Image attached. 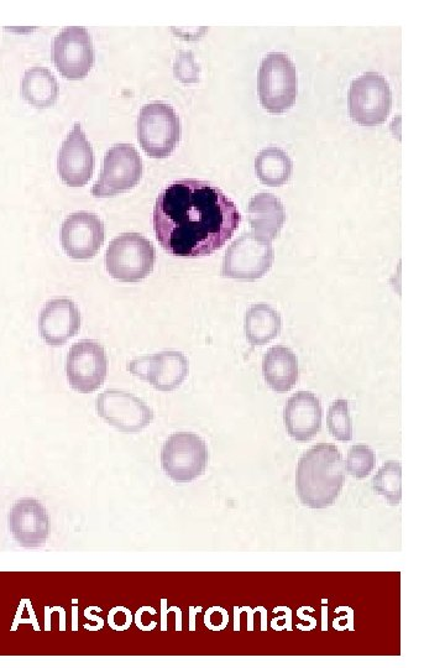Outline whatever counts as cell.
I'll use <instances>...</instances> for the list:
<instances>
[{
	"label": "cell",
	"instance_id": "cell-21",
	"mask_svg": "<svg viewBox=\"0 0 445 668\" xmlns=\"http://www.w3.org/2000/svg\"><path fill=\"white\" fill-rule=\"evenodd\" d=\"M280 313L270 305L256 304L250 307L245 316L246 338L254 346H264L281 333Z\"/></svg>",
	"mask_w": 445,
	"mask_h": 668
},
{
	"label": "cell",
	"instance_id": "cell-2",
	"mask_svg": "<svg viewBox=\"0 0 445 668\" xmlns=\"http://www.w3.org/2000/svg\"><path fill=\"white\" fill-rule=\"evenodd\" d=\"M345 462L337 447L321 443L302 454L296 473L301 503L311 509H327L339 498L345 483Z\"/></svg>",
	"mask_w": 445,
	"mask_h": 668
},
{
	"label": "cell",
	"instance_id": "cell-4",
	"mask_svg": "<svg viewBox=\"0 0 445 668\" xmlns=\"http://www.w3.org/2000/svg\"><path fill=\"white\" fill-rule=\"evenodd\" d=\"M259 96L263 107L272 114L289 111L295 104L297 97L296 66L284 52H271L261 62Z\"/></svg>",
	"mask_w": 445,
	"mask_h": 668
},
{
	"label": "cell",
	"instance_id": "cell-6",
	"mask_svg": "<svg viewBox=\"0 0 445 668\" xmlns=\"http://www.w3.org/2000/svg\"><path fill=\"white\" fill-rule=\"evenodd\" d=\"M206 442L196 433L178 432L167 438L161 451V466L176 483H188L206 472Z\"/></svg>",
	"mask_w": 445,
	"mask_h": 668
},
{
	"label": "cell",
	"instance_id": "cell-23",
	"mask_svg": "<svg viewBox=\"0 0 445 668\" xmlns=\"http://www.w3.org/2000/svg\"><path fill=\"white\" fill-rule=\"evenodd\" d=\"M293 164L290 156L284 150L270 146L255 159V172L263 184L267 186H282L290 180Z\"/></svg>",
	"mask_w": 445,
	"mask_h": 668
},
{
	"label": "cell",
	"instance_id": "cell-27",
	"mask_svg": "<svg viewBox=\"0 0 445 668\" xmlns=\"http://www.w3.org/2000/svg\"><path fill=\"white\" fill-rule=\"evenodd\" d=\"M175 76L177 80L183 83H192L198 81L200 76V66L196 64L195 57L191 51H181L177 55L174 65Z\"/></svg>",
	"mask_w": 445,
	"mask_h": 668
},
{
	"label": "cell",
	"instance_id": "cell-25",
	"mask_svg": "<svg viewBox=\"0 0 445 668\" xmlns=\"http://www.w3.org/2000/svg\"><path fill=\"white\" fill-rule=\"evenodd\" d=\"M327 425L335 440L342 442L353 440V422L347 400L334 401L329 407Z\"/></svg>",
	"mask_w": 445,
	"mask_h": 668
},
{
	"label": "cell",
	"instance_id": "cell-11",
	"mask_svg": "<svg viewBox=\"0 0 445 668\" xmlns=\"http://www.w3.org/2000/svg\"><path fill=\"white\" fill-rule=\"evenodd\" d=\"M52 61L68 80L85 78L94 64V49L86 28H65L52 43Z\"/></svg>",
	"mask_w": 445,
	"mask_h": 668
},
{
	"label": "cell",
	"instance_id": "cell-7",
	"mask_svg": "<svg viewBox=\"0 0 445 668\" xmlns=\"http://www.w3.org/2000/svg\"><path fill=\"white\" fill-rule=\"evenodd\" d=\"M275 252L270 240L255 233H244L230 245L223 260L222 275L224 278L254 281L271 269Z\"/></svg>",
	"mask_w": 445,
	"mask_h": 668
},
{
	"label": "cell",
	"instance_id": "cell-20",
	"mask_svg": "<svg viewBox=\"0 0 445 668\" xmlns=\"http://www.w3.org/2000/svg\"><path fill=\"white\" fill-rule=\"evenodd\" d=\"M265 382L276 393H287L298 380V360L291 349L272 347L266 352L263 362Z\"/></svg>",
	"mask_w": 445,
	"mask_h": 668
},
{
	"label": "cell",
	"instance_id": "cell-3",
	"mask_svg": "<svg viewBox=\"0 0 445 668\" xmlns=\"http://www.w3.org/2000/svg\"><path fill=\"white\" fill-rule=\"evenodd\" d=\"M156 253L149 239L125 233L109 244L106 265L109 275L122 283H139L154 270Z\"/></svg>",
	"mask_w": 445,
	"mask_h": 668
},
{
	"label": "cell",
	"instance_id": "cell-10",
	"mask_svg": "<svg viewBox=\"0 0 445 668\" xmlns=\"http://www.w3.org/2000/svg\"><path fill=\"white\" fill-rule=\"evenodd\" d=\"M96 409L107 424L124 433L143 431L154 419V411L143 400L124 390L103 391Z\"/></svg>",
	"mask_w": 445,
	"mask_h": 668
},
{
	"label": "cell",
	"instance_id": "cell-15",
	"mask_svg": "<svg viewBox=\"0 0 445 668\" xmlns=\"http://www.w3.org/2000/svg\"><path fill=\"white\" fill-rule=\"evenodd\" d=\"M8 525L15 542L25 549H39L50 536V516L34 498L20 499L13 505Z\"/></svg>",
	"mask_w": 445,
	"mask_h": 668
},
{
	"label": "cell",
	"instance_id": "cell-26",
	"mask_svg": "<svg viewBox=\"0 0 445 668\" xmlns=\"http://www.w3.org/2000/svg\"><path fill=\"white\" fill-rule=\"evenodd\" d=\"M375 462V453L369 446L355 445L349 450L345 471L356 479H364L374 471Z\"/></svg>",
	"mask_w": 445,
	"mask_h": 668
},
{
	"label": "cell",
	"instance_id": "cell-5",
	"mask_svg": "<svg viewBox=\"0 0 445 668\" xmlns=\"http://www.w3.org/2000/svg\"><path fill=\"white\" fill-rule=\"evenodd\" d=\"M138 135L141 146L150 158L165 159L180 142V118L170 104H146L139 114Z\"/></svg>",
	"mask_w": 445,
	"mask_h": 668
},
{
	"label": "cell",
	"instance_id": "cell-12",
	"mask_svg": "<svg viewBox=\"0 0 445 668\" xmlns=\"http://www.w3.org/2000/svg\"><path fill=\"white\" fill-rule=\"evenodd\" d=\"M108 359L106 351L98 342H78L68 352L66 374L72 389L83 394L101 388L107 378Z\"/></svg>",
	"mask_w": 445,
	"mask_h": 668
},
{
	"label": "cell",
	"instance_id": "cell-14",
	"mask_svg": "<svg viewBox=\"0 0 445 668\" xmlns=\"http://www.w3.org/2000/svg\"><path fill=\"white\" fill-rule=\"evenodd\" d=\"M106 229L102 219L91 212H76L62 224L61 242L71 258L87 260L101 249Z\"/></svg>",
	"mask_w": 445,
	"mask_h": 668
},
{
	"label": "cell",
	"instance_id": "cell-18",
	"mask_svg": "<svg viewBox=\"0 0 445 668\" xmlns=\"http://www.w3.org/2000/svg\"><path fill=\"white\" fill-rule=\"evenodd\" d=\"M322 405L311 391H298L287 401L284 420L293 440L307 442L322 429Z\"/></svg>",
	"mask_w": 445,
	"mask_h": 668
},
{
	"label": "cell",
	"instance_id": "cell-19",
	"mask_svg": "<svg viewBox=\"0 0 445 668\" xmlns=\"http://www.w3.org/2000/svg\"><path fill=\"white\" fill-rule=\"evenodd\" d=\"M249 223L256 236L266 240L279 237L286 222V211L279 198L272 193H258L249 202Z\"/></svg>",
	"mask_w": 445,
	"mask_h": 668
},
{
	"label": "cell",
	"instance_id": "cell-22",
	"mask_svg": "<svg viewBox=\"0 0 445 668\" xmlns=\"http://www.w3.org/2000/svg\"><path fill=\"white\" fill-rule=\"evenodd\" d=\"M22 93L26 102L38 109L54 106L59 85L54 75L44 67L35 66L25 72Z\"/></svg>",
	"mask_w": 445,
	"mask_h": 668
},
{
	"label": "cell",
	"instance_id": "cell-17",
	"mask_svg": "<svg viewBox=\"0 0 445 668\" xmlns=\"http://www.w3.org/2000/svg\"><path fill=\"white\" fill-rule=\"evenodd\" d=\"M81 328V315L75 302L55 299L47 302L40 313L41 337L50 346L59 347L77 336Z\"/></svg>",
	"mask_w": 445,
	"mask_h": 668
},
{
	"label": "cell",
	"instance_id": "cell-8",
	"mask_svg": "<svg viewBox=\"0 0 445 668\" xmlns=\"http://www.w3.org/2000/svg\"><path fill=\"white\" fill-rule=\"evenodd\" d=\"M392 107L389 82L376 72H366L350 86L349 112L354 122L361 125L384 123Z\"/></svg>",
	"mask_w": 445,
	"mask_h": 668
},
{
	"label": "cell",
	"instance_id": "cell-13",
	"mask_svg": "<svg viewBox=\"0 0 445 668\" xmlns=\"http://www.w3.org/2000/svg\"><path fill=\"white\" fill-rule=\"evenodd\" d=\"M136 378L145 380L156 390L172 391L185 382L190 365L181 352L166 351L150 357H140L128 364Z\"/></svg>",
	"mask_w": 445,
	"mask_h": 668
},
{
	"label": "cell",
	"instance_id": "cell-9",
	"mask_svg": "<svg viewBox=\"0 0 445 668\" xmlns=\"http://www.w3.org/2000/svg\"><path fill=\"white\" fill-rule=\"evenodd\" d=\"M143 176V161L133 145L118 144L104 156L103 170L92 195L97 198L114 197L133 189Z\"/></svg>",
	"mask_w": 445,
	"mask_h": 668
},
{
	"label": "cell",
	"instance_id": "cell-24",
	"mask_svg": "<svg viewBox=\"0 0 445 668\" xmlns=\"http://www.w3.org/2000/svg\"><path fill=\"white\" fill-rule=\"evenodd\" d=\"M375 494L384 497L392 506L400 505L402 499V467L397 461H389L373 478Z\"/></svg>",
	"mask_w": 445,
	"mask_h": 668
},
{
	"label": "cell",
	"instance_id": "cell-16",
	"mask_svg": "<svg viewBox=\"0 0 445 668\" xmlns=\"http://www.w3.org/2000/svg\"><path fill=\"white\" fill-rule=\"evenodd\" d=\"M94 153L80 123H76L71 133L62 143L57 171L62 181L72 187L85 186L93 175Z\"/></svg>",
	"mask_w": 445,
	"mask_h": 668
},
{
	"label": "cell",
	"instance_id": "cell-1",
	"mask_svg": "<svg viewBox=\"0 0 445 668\" xmlns=\"http://www.w3.org/2000/svg\"><path fill=\"white\" fill-rule=\"evenodd\" d=\"M242 216L217 186L198 180L176 181L157 197L154 229L162 248L176 257L197 258L221 249L237 231Z\"/></svg>",
	"mask_w": 445,
	"mask_h": 668
}]
</instances>
